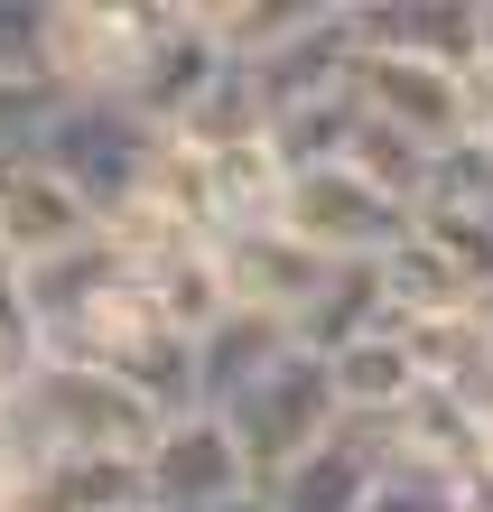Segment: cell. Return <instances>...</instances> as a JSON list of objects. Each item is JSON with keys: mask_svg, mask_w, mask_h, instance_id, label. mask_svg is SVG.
Returning a JSON list of instances; mask_svg holds the SVG:
<instances>
[{"mask_svg": "<svg viewBox=\"0 0 493 512\" xmlns=\"http://www.w3.org/2000/svg\"><path fill=\"white\" fill-rule=\"evenodd\" d=\"M224 75H233V47H224V28H214V0H159L149 47H140V75H131V94H121V103H131L149 131L177 140Z\"/></svg>", "mask_w": 493, "mask_h": 512, "instance_id": "obj_6", "label": "cell"}, {"mask_svg": "<svg viewBox=\"0 0 493 512\" xmlns=\"http://www.w3.org/2000/svg\"><path fill=\"white\" fill-rule=\"evenodd\" d=\"M19 494H28V447L10 429V410H0V512H19Z\"/></svg>", "mask_w": 493, "mask_h": 512, "instance_id": "obj_18", "label": "cell"}, {"mask_svg": "<svg viewBox=\"0 0 493 512\" xmlns=\"http://www.w3.org/2000/svg\"><path fill=\"white\" fill-rule=\"evenodd\" d=\"M280 224L298 233L307 252H326L335 270H373V261H391L419 233V215L391 187H373L354 159L345 168H298L289 187H280Z\"/></svg>", "mask_w": 493, "mask_h": 512, "instance_id": "obj_3", "label": "cell"}, {"mask_svg": "<svg viewBox=\"0 0 493 512\" xmlns=\"http://www.w3.org/2000/svg\"><path fill=\"white\" fill-rule=\"evenodd\" d=\"M10 429L28 447V475H38V466H149L168 410L149 401V391H131L121 373H103V364L47 354V364L19 382Z\"/></svg>", "mask_w": 493, "mask_h": 512, "instance_id": "obj_1", "label": "cell"}, {"mask_svg": "<svg viewBox=\"0 0 493 512\" xmlns=\"http://www.w3.org/2000/svg\"><path fill=\"white\" fill-rule=\"evenodd\" d=\"M214 270H224V298H233V308H261V317H289V326L335 289V261L307 252L280 215H270V224H242V233H214Z\"/></svg>", "mask_w": 493, "mask_h": 512, "instance_id": "obj_9", "label": "cell"}, {"mask_svg": "<svg viewBox=\"0 0 493 512\" xmlns=\"http://www.w3.org/2000/svg\"><path fill=\"white\" fill-rule=\"evenodd\" d=\"M354 103L391 122L400 140H419L428 159H456L475 149V75L438 66V56H400V47H363L354 66Z\"/></svg>", "mask_w": 493, "mask_h": 512, "instance_id": "obj_4", "label": "cell"}, {"mask_svg": "<svg viewBox=\"0 0 493 512\" xmlns=\"http://www.w3.org/2000/svg\"><path fill=\"white\" fill-rule=\"evenodd\" d=\"M252 494H261V475H252L224 410H177L159 429V447H149V503L159 512H224Z\"/></svg>", "mask_w": 493, "mask_h": 512, "instance_id": "obj_8", "label": "cell"}, {"mask_svg": "<svg viewBox=\"0 0 493 512\" xmlns=\"http://www.w3.org/2000/svg\"><path fill=\"white\" fill-rule=\"evenodd\" d=\"M224 512H270V494H252V503H224Z\"/></svg>", "mask_w": 493, "mask_h": 512, "instance_id": "obj_20", "label": "cell"}, {"mask_svg": "<svg viewBox=\"0 0 493 512\" xmlns=\"http://www.w3.org/2000/svg\"><path fill=\"white\" fill-rule=\"evenodd\" d=\"M484 19L493 0H363V47L438 56V66H484Z\"/></svg>", "mask_w": 493, "mask_h": 512, "instance_id": "obj_12", "label": "cell"}, {"mask_svg": "<svg viewBox=\"0 0 493 512\" xmlns=\"http://www.w3.org/2000/svg\"><path fill=\"white\" fill-rule=\"evenodd\" d=\"M28 159H38L47 177H66V187L112 224L121 205H140L149 187H159L168 131H149L121 94H94V103L56 94V112H47V131H38V149H28Z\"/></svg>", "mask_w": 493, "mask_h": 512, "instance_id": "obj_2", "label": "cell"}, {"mask_svg": "<svg viewBox=\"0 0 493 512\" xmlns=\"http://www.w3.org/2000/svg\"><path fill=\"white\" fill-rule=\"evenodd\" d=\"M103 215L84 205L66 177H47L38 159H19L0 177V270H38V261H66L75 243H94Z\"/></svg>", "mask_w": 493, "mask_h": 512, "instance_id": "obj_10", "label": "cell"}, {"mask_svg": "<svg viewBox=\"0 0 493 512\" xmlns=\"http://www.w3.org/2000/svg\"><path fill=\"white\" fill-rule=\"evenodd\" d=\"M224 419H233L242 457H252L261 494H270V485H280L289 466H307V457H317V447H326L335 429H345V401H335V364L298 345L289 364L270 373V382L252 391V401H242V410H224Z\"/></svg>", "mask_w": 493, "mask_h": 512, "instance_id": "obj_5", "label": "cell"}, {"mask_svg": "<svg viewBox=\"0 0 493 512\" xmlns=\"http://www.w3.org/2000/svg\"><path fill=\"white\" fill-rule=\"evenodd\" d=\"M382 326H391V280H382V261H373V270H335V289H326L317 308L298 317V345H307V354H326V364H335L345 345L382 336Z\"/></svg>", "mask_w": 493, "mask_h": 512, "instance_id": "obj_15", "label": "cell"}, {"mask_svg": "<svg viewBox=\"0 0 493 512\" xmlns=\"http://www.w3.org/2000/svg\"><path fill=\"white\" fill-rule=\"evenodd\" d=\"M382 280H391V317L400 326H410V317H466V308H484V280L447 243H428V233H410V243L382 261Z\"/></svg>", "mask_w": 493, "mask_h": 512, "instance_id": "obj_14", "label": "cell"}, {"mask_svg": "<svg viewBox=\"0 0 493 512\" xmlns=\"http://www.w3.org/2000/svg\"><path fill=\"white\" fill-rule=\"evenodd\" d=\"M419 391L428 382H419V354H410V336H400V317L382 326V336H363V345L335 354V401H345V419H382V429H400Z\"/></svg>", "mask_w": 493, "mask_h": 512, "instance_id": "obj_13", "label": "cell"}, {"mask_svg": "<svg viewBox=\"0 0 493 512\" xmlns=\"http://www.w3.org/2000/svg\"><path fill=\"white\" fill-rule=\"evenodd\" d=\"M298 354V326L289 317H261V308H224L196 336V410H242L252 391L270 382Z\"/></svg>", "mask_w": 493, "mask_h": 512, "instance_id": "obj_11", "label": "cell"}, {"mask_svg": "<svg viewBox=\"0 0 493 512\" xmlns=\"http://www.w3.org/2000/svg\"><path fill=\"white\" fill-rule=\"evenodd\" d=\"M159 0H47V84L75 103L131 94Z\"/></svg>", "mask_w": 493, "mask_h": 512, "instance_id": "obj_7", "label": "cell"}, {"mask_svg": "<svg viewBox=\"0 0 493 512\" xmlns=\"http://www.w3.org/2000/svg\"><path fill=\"white\" fill-rule=\"evenodd\" d=\"M47 112H56V84H38V75H0V159H28V149H38Z\"/></svg>", "mask_w": 493, "mask_h": 512, "instance_id": "obj_17", "label": "cell"}, {"mask_svg": "<svg viewBox=\"0 0 493 512\" xmlns=\"http://www.w3.org/2000/svg\"><path fill=\"white\" fill-rule=\"evenodd\" d=\"M466 512H493V466H475V475H466Z\"/></svg>", "mask_w": 493, "mask_h": 512, "instance_id": "obj_19", "label": "cell"}, {"mask_svg": "<svg viewBox=\"0 0 493 512\" xmlns=\"http://www.w3.org/2000/svg\"><path fill=\"white\" fill-rule=\"evenodd\" d=\"M373 512H466V466H438V457H419V447H400Z\"/></svg>", "mask_w": 493, "mask_h": 512, "instance_id": "obj_16", "label": "cell"}]
</instances>
